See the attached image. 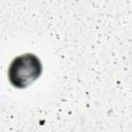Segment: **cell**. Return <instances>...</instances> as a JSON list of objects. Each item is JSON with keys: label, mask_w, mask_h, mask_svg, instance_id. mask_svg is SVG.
Segmentation results:
<instances>
[{"label": "cell", "mask_w": 132, "mask_h": 132, "mask_svg": "<svg viewBox=\"0 0 132 132\" xmlns=\"http://www.w3.org/2000/svg\"><path fill=\"white\" fill-rule=\"evenodd\" d=\"M41 71L39 59L32 54H25L13 59L8 69V78L12 86L24 89L35 81Z\"/></svg>", "instance_id": "obj_1"}]
</instances>
